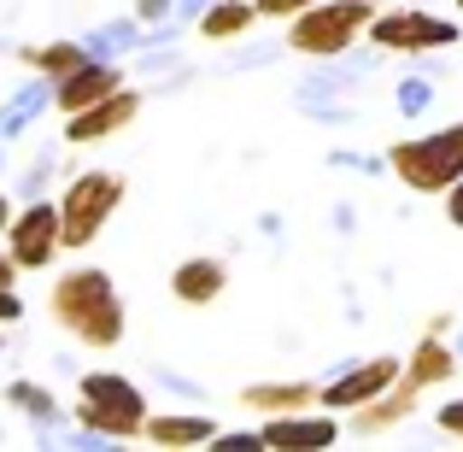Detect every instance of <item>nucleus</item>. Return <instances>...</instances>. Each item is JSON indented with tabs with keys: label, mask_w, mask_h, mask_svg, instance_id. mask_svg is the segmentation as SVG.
I'll use <instances>...</instances> for the list:
<instances>
[{
	"label": "nucleus",
	"mask_w": 463,
	"mask_h": 452,
	"mask_svg": "<svg viewBox=\"0 0 463 452\" xmlns=\"http://www.w3.org/2000/svg\"><path fill=\"white\" fill-rule=\"evenodd\" d=\"M47 305H53L59 323L94 352H106V347L124 341V294H118V283L100 271V264H71V271L53 283V300Z\"/></svg>",
	"instance_id": "nucleus-1"
},
{
	"label": "nucleus",
	"mask_w": 463,
	"mask_h": 452,
	"mask_svg": "<svg viewBox=\"0 0 463 452\" xmlns=\"http://www.w3.org/2000/svg\"><path fill=\"white\" fill-rule=\"evenodd\" d=\"M77 423L100 441H141L147 435V394L118 370H89L82 376V406Z\"/></svg>",
	"instance_id": "nucleus-2"
},
{
	"label": "nucleus",
	"mask_w": 463,
	"mask_h": 452,
	"mask_svg": "<svg viewBox=\"0 0 463 452\" xmlns=\"http://www.w3.org/2000/svg\"><path fill=\"white\" fill-rule=\"evenodd\" d=\"M387 170L417 194H446L463 177V124H446L434 136H411L387 148Z\"/></svg>",
	"instance_id": "nucleus-3"
},
{
	"label": "nucleus",
	"mask_w": 463,
	"mask_h": 452,
	"mask_svg": "<svg viewBox=\"0 0 463 452\" xmlns=\"http://www.w3.org/2000/svg\"><path fill=\"white\" fill-rule=\"evenodd\" d=\"M375 0H311L294 24H288V47L306 59H335L370 30Z\"/></svg>",
	"instance_id": "nucleus-4"
},
{
	"label": "nucleus",
	"mask_w": 463,
	"mask_h": 452,
	"mask_svg": "<svg viewBox=\"0 0 463 452\" xmlns=\"http://www.w3.org/2000/svg\"><path fill=\"white\" fill-rule=\"evenodd\" d=\"M124 206V177L118 170H82L59 194V217H65V247H89L106 229V217Z\"/></svg>",
	"instance_id": "nucleus-5"
},
{
	"label": "nucleus",
	"mask_w": 463,
	"mask_h": 452,
	"mask_svg": "<svg viewBox=\"0 0 463 452\" xmlns=\"http://www.w3.org/2000/svg\"><path fill=\"white\" fill-rule=\"evenodd\" d=\"M65 247V217L53 200H30L6 229V253L18 259V271H47L53 253Z\"/></svg>",
	"instance_id": "nucleus-6"
},
{
	"label": "nucleus",
	"mask_w": 463,
	"mask_h": 452,
	"mask_svg": "<svg viewBox=\"0 0 463 452\" xmlns=\"http://www.w3.org/2000/svg\"><path fill=\"white\" fill-rule=\"evenodd\" d=\"M370 35L382 53H429V47H452L458 30L434 12H375L370 18Z\"/></svg>",
	"instance_id": "nucleus-7"
},
{
	"label": "nucleus",
	"mask_w": 463,
	"mask_h": 452,
	"mask_svg": "<svg viewBox=\"0 0 463 452\" xmlns=\"http://www.w3.org/2000/svg\"><path fill=\"white\" fill-rule=\"evenodd\" d=\"M399 382V359H364V364H352V370H340V376H328L323 388H317V406H328V411H352V406H370V399H382L387 388Z\"/></svg>",
	"instance_id": "nucleus-8"
},
{
	"label": "nucleus",
	"mask_w": 463,
	"mask_h": 452,
	"mask_svg": "<svg viewBox=\"0 0 463 452\" xmlns=\"http://www.w3.org/2000/svg\"><path fill=\"white\" fill-rule=\"evenodd\" d=\"M136 118H141V94L124 82L118 94H106V101L71 112V118H65V141H71V148H94V141H112L118 130H129Z\"/></svg>",
	"instance_id": "nucleus-9"
},
{
	"label": "nucleus",
	"mask_w": 463,
	"mask_h": 452,
	"mask_svg": "<svg viewBox=\"0 0 463 452\" xmlns=\"http://www.w3.org/2000/svg\"><path fill=\"white\" fill-rule=\"evenodd\" d=\"M124 89V71L112 65V59H89V65H77L71 77H59L53 82V106L59 112H82V106H94V101H106V94H118Z\"/></svg>",
	"instance_id": "nucleus-10"
},
{
	"label": "nucleus",
	"mask_w": 463,
	"mask_h": 452,
	"mask_svg": "<svg viewBox=\"0 0 463 452\" xmlns=\"http://www.w3.org/2000/svg\"><path fill=\"white\" fill-rule=\"evenodd\" d=\"M264 447H288V452H323L340 441V423L335 411H317V418H299V411H282V418L264 423Z\"/></svg>",
	"instance_id": "nucleus-11"
},
{
	"label": "nucleus",
	"mask_w": 463,
	"mask_h": 452,
	"mask_svg": "<svg viewBox=\"0 0 463 452\" xmlns=\"http://www.w3.org/2000/svg\"><path fill=\"white\" fill-rule=\"evenodd\" d=\"M229 288V264L223 259H182L176 271H170V294H176L182 305H217Z\"/></svg>",
	"instance_id": "nucleus-12"
},
{
	"label": "nucleus",
	"mask_w": 463,
	"mask_h": 452,
	"mask_svg": "<svg viewBox=\"0 0 463 452\" xmlns=\"http://www.w3.org/2000/svg\"><path fill=\"white\" fill-rule=\"evenodd\" d=\"M147 441L153 447H212L217 423L200 411H147Z\"/></svg>",
	"instance_id": "nucleus-13"
},
{
	"label": "nucleus",
	"mask_w": 463,
	"mask_h": 452,
	"mask_svg": "<svg viewBox=\"0 0 463 452\" xmlns=\"http://www.w3.org/2000/svg\"><path fill=\"white\" fill-rule=\"evenodd\" d=\"M252 24H259V6H252V0H212V6L200 12L205 42H241Z\"/></svg>",
	"instance_id": "nucleus-14"
},
{
	"label": "nucleus",
	"mask_w": 463,
	"mask_h": 452,
	"mask_svg": "<svg viewBox=\"0 0 463 452\" xmlns=\"http://www.w3.org/2000/svg\"><path fill=\"white\" fill-rule=\"evenodd\" d=\"M458 370V359H452V347H446L440 335H422L417 341V352H411V364H405V388H434V382H446V376Z\"/></svg>",
	"instance_id": "nucleus-15"
},
{
	"label": "nucleus",
	"mask_w": 463,
	"mask_h": 452,
	"mask_svg": "<svg viewBox=\"0 0 463 452\" xmlns=\"http://www.w3.org/2000/svg\"><path fill=\"white\" fill-rule=\"evenodd\" d=\"M89 42H42V47H24V65H35L47 82H59V77H71L77 65H89Z\"/></svg>",
	"instance_id": "nucleus-16"
},
{
	"label": "nucleus",
	"mask_w": 463,
	"mask_h": 452,
	"mask_svg": "<svg viewBox=\"0 0 463 452\" xmlns=\"http://www.w3.org/2000/svg\"><path fill=\"white\" fill-rule=\"evenodd\" d=\"M241 399H247V406H259V411H270V418H282V411L311 406V399H317V382H252Z\"/></svg>",
	"instance_id": "nucleus-17"
},
{
	"label": "nucleus",
	"mask_w": 463,
	"mask_h": 452,
	"mask_svg": "<svg viewBox=\"0 0 463 452\" xmlns=\"http://www.w3.org/2000/svg\"><path fill=\"white\" fill-rule=\"evenodd\" d=\"M6 399L18 411H30L35 423H59V399H53V388H42V382H12Z\"/></svg>",
	"instance_id": "nucleus-18"
},
{
	"label": "nucleus",
	"mask_w": 463,
	"mask_h": 452,
	"mask_svg": "<svg viewBox=\"0 0 463 452\" xmlns=\"http://www.w3.org/2000/svg\"><path fill=\"white\" fill-rule=\"evenodd\" d=\"M124 47H136V24H124V18L106 24L100 35H89V53L94 59H112V53H124Z\"/></svg>",
	"instance_id": "nucleus-19"
},
{
	"label": "nucleus",
	"mask_w": 463,
	"mask_h": 452,
	"mask_svg": "<svg viewBox=\"0 0 463 452\" xmlns=\"http://www.w3.org/2000/svg\"><path fill=\"white\" fill-rule=\"evenodd\" d=\"M429 101H434V89H429L422 77H405V82H399V112H411V118H417Z\"/></svg>",
	"instance_id": "nucleus-20"
},
{
	"label": "nucleus",
	"mask_w": 463,
	"mask_h": 452,
	"mask_svg": "<svg viewBox=\"0 0 463 452\" xmlns=\"http://www.w3.org/2000/svg\"><path fill=\"white\" fill-rule=\"evenodd\" d=\"M252 6H259V18H299L311 0H252Z\"/></svg>",
	"instance_id": "nucleus-21"
},
{
	"label": "nucleus",
	"mask_w": 463,
	"mask_h": 452,
	"mask_svg": "<svg viewBox=\"0 0 463 452\" xmlns=\"http://www.w3.org/2000/svg\"><path fill=\"white\" fill-rule=\"evenodd\" d=\"M170 6H176V0H136V18H141V24H165Z\"/></svg>",
	"instance_id": "nucleus-22"
},
{
	"label": "nucleus",
	"mask_w": 463,
	"mask_h": 452,
	"mask_svg": "<svg viewBox=\"0 0 463 452\" xmlns=\"http://www.w3.org/2000/svg\"><path fill=\"white\" fill-rule=\"evenodd\" d=\"M440 429L463 441V399H452V406H440Z\"/></svg>",
	"instance_id": "nucleus-23"
},
{
	"label": "nucleus",
	"mask_w": 463,
	"mask_h": 452,
	"mask_svg": "<svg viewBox=\"0 0 463 452\" xmlns=\"http://www.w3.org/2000/svg\"><path fill=\"white\" fill-rule=\"evenodd\" d=\"M446 217H452V229H463V177L446 188Z\"/></svg>",
	"instance_id": "nucleus-24"
},
{
	"label": "nucleus",
	"mask_w": 463,
	"mask_h": 452,
	"mask_svg": "<svg viewBox=\"0 0 463 452\" xmlns=\"http://www.w3.org/2000/svg\"><path fill=\"white\" fill-rule=\"evenodd\" d=\"M47 170H53V153H42V159H35V170H30V177H24V188H30V194H42Z\"/></svg>",
	"instance_id": "nucleus-25"
},
{
	"label": "nucleus",
	"mask_w": 463,
	"mask_h": 452,
	"mask_svg": "<svg viewBox=\"0 0 463 452\" xmlns=\"http://www.w3.org/2000/svg\"><path fill=\"white\" fill-rule=\"evenodd\" d=\"M18 317H24V300L12 288H0V323H18Z\"/></svg>",
	"instance_id": "nucleus-26"
},
{
	"label": "nucleus",
	"mask_w": 463,
	"mask_h": 452,
	"mask_svg": "<svg viewBox=\"0 0 463 452\" xmlns=\"http://www.w3.org/2000/svg\"><path fill=\"white\" fill-rule=\"evenodd\" d=\"M18 283V259H12V253H0V288H12Z\"/></svg>",
	"instance_id": "nucleus-27"
},
{
	"label": "nucleus",
	"mask_w": 463,
	"mask_h": 452,
	"mask_svg": "<svg viewBox=\"0 0 463 452\" xmlns=\"http://www.w3.org/2000/svg\"><path fill=\"white\" fill-rule=\"evenodd\" d=\"M264 59H276V47H247V53H241V65H264Z\"/></svg>",
	"instance_id": "nucleus-28"
},
{
	"label": "nucleus",
	"mask_w": 463,
	"mask_h": 452,
	"mask_svg": "<svg viewBox=\"0 0 463 452\" xmlns=\"http://www.w3.org/2000/svg\"><path fill=\"white\" fill-rule=\"evenodd\" d=\"M12 229V206H6V194H0V236Z\"/></svg>",
	"instance_id": "nucleus-29"
},
{
	"label": "nucleus",
	"mask_w": 463,
	"mask_h": 452,
	"mask_svg": "<svg viewBox=\"0 0 463 452\" xmlns=\"http://www.w3.org/2000/svg\"><path fill=\"white\" fill-rule=\"evenodd\" d=\"M176 6H182V12H205V6H212V0H176Z\"/></svg>",
	"instance_id": "nucleus-30"
},
{
	"label": "nucleus",
	"mask_w": 463,
	"mask_h": 452,
	"mask_svg": "<svg viewBox=\"0 0 463 452\" xmlns=\"http://www.w3.org/2000/svg\"><path fill=\"white\" fill-rule=\"evenodd\" d=\"M458 6H463V0H458Z\"/></svg>",
	"instance_id": "nucleus-31"
}]
</instances>
